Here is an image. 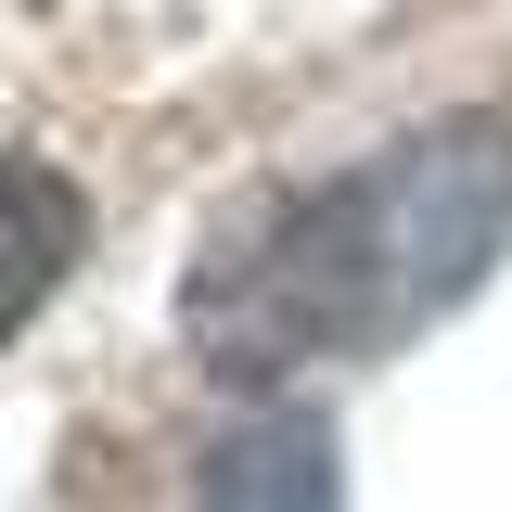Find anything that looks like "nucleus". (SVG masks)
<instances>
[{
	"label": "nucleus",
	"instance_id": "obj_1",
	"mask_svg": "<svg viewBox=\"0 0 512 512\" xmlns=\"http://www.w3.org/2000/svg\"><path fill=\"white\" fill-rule=\"evenodd\" d=\"M512 244V116H436L372 167L295 192L256 244L192 269V346L218 372H295L397 346L487 282Z\"/></svg>",
	"mask_w": 512,
	"mask_h": 512
},
{
	"label": "nucleus",
	"instance_id": "obj_2",
	"mask_svg": "<svg viewBox=\"0 0 512 512\" xmlns=\"http://www.w3.org/2000/svg\"><path fill=\"white\" fill-rule=\"evenodd\" d=\"M205 512H346V487H333V436H320L308 410L244 423V436L205 461Z\"/></svg>",
	"mask_w": 512,
	"mask_h": 512
},
{
	"label": "nucleus",
	"instance_id": "obj_3",
	"mask_svg": "<svg viewBox=\"0 0 512 512\" xmlns=\"http://www.w3.org/2000/svg\"><path fill=\"white\" fill-rule=\"evenodd\" d=\"M77 231H90L77 180H64V167H39V154H0V333H13V320L64 282Z\"/></svg>",
	"mask_w": 512,
	"mask_h": 512
}]
</instances>
